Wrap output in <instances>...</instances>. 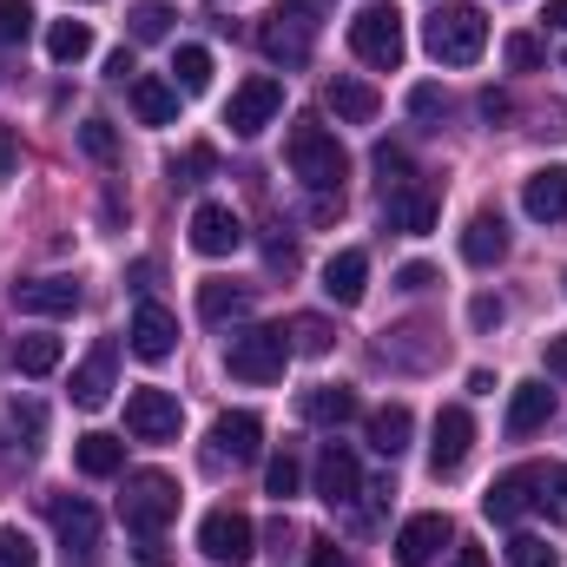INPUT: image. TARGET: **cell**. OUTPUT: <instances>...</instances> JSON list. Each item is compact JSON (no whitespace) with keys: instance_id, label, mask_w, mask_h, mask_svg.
I'll return each mask as SVG.
<instances>
[{"instance_id":"cell-1","label":"cell","mask_w":567,"mask_h":567,"mask_svg":"<svg viewBox=\"0 0 567 567\" xmlns=\"http://www.w3.org/2000/svg\"><path fill=\"white\" fill-rule=\"evenodd\" d=\"M284 158H290V172H297L310 192H343L350 158H343V145H337V133H330V126L297 120V126H290V140H284Z\"/></svg>"},{"instance_id":"cell-2","label":"cell","mask_w":567,"mask_h":567,"mask_svg":"<svg viewBox=\"0 0 567 567\" xmlns=\"http://www.w3.org/2000/svg\"><path fill=\"white\" fill-rule=\"evenodd\" d=\"M423 47L442 60V66H475L482 47H488L482 7H435V13L423 20Z\"/></svg>"},{"instance_id":"cell-3","label":"cell","mask_w":567,"mask_h":567,"mask_svg":"<svg viewBox=\"0 0 567 567\" xmlns=\"http://www.w3.org/2000/svg\"><path fill=\"white\" fill-rule=\"evenodd\" d=\"M284 363H290V330L284 323H251L225 343V370L238 383H278Z\"/></svg>"},{"instance_id":"cell-4","label":"cell","mask_w":567,"mask_h":567,"mask_svg":"<svg viewBox=\"0 0 567 567\" xmlns=\"http://www.w3.org/2000/svg\"><path fill=\"white\" fill-rule=\"evenodd\" d=\"M172 515H178V482L158 475V468H133V475H126V495H120V522L145 542V535H158Z\"/></svg>"},{"instance_id":"cell-5","label":"cell","mask_w":567,"mask_h":567,"mask_svg":"<svg viewBox=\"0 0 567 567\" xmlns=\"http://www.w3.org/2000/svg\"><path fill=\"white\" fill-rule=\"evenodd\" d=\"M350 53H357L363 66H377V73H396L403 53H410L403 13H396V7H363V13L350 20Z\"/></svg>"},{"instance_id":"cell-6","label":"cell","mask_w":567,"mask_h":567,"mask_svg":"<svg viewBox=\"0 0 567 567\" xmlns=\"http://www.w3.org/2000/svg\"><path fill=\"white\" fill-rule=\"evenodd\" d=\"M258 47H265L271 66H310V53H317V13H310V0L278 7V13L258 27Z\"/></svg>"},{"instance_id":"cell-7","label":"cell","mask_w":567,"mask_h":567,"mask_svg":"<svg viewBox=\"0 0 567 567\" xmlns=\"http://www.w3.org/2000/svg\"><path fill=\"white\" fill-rule=\"evenodd\" d=\"M198 548H205V561H218V567H245L258 555V528H251V515H238V508H212V515L198 522Z\"/></svg>"},{"instance_id":"cell-8","label":"cell","mask_w":567,"mask_h":567,"mask_svg":"<svg viewBox=\"0 0 567 567\" xmlns=\"http://www.w3.org/2000/svg\"><path fill=\"white\" fill-rule=\"evenodd\" d=\"M284 113V80L278 73H251L238 93H231V106H225V126L238 133V140H258L271 120Z\"/></svg>"},{"instance_id":"cell-9","label":"cell","mask_w":567,"mask_h":567,"mask_svg":"<svg viewBox=\"0 0 567 567\" xmlns=\"http://www.w3.org/2000/svg\"><path fill=\"white\" fill-rule=\"evenodd\" d=\"M47 522H53V535H60V548H66V561H100V515H93V502H66V495H47Z\"/></svg>"},{"instance_id":"cell-10","label":"cell","mask_w":567,"mask_h":567,"mask_svg":"<svg viewBox=\"0 0 567 567\" xmlns=\"http://www.w3.org/2000/svg\"><path fill=\"white\" fill-rule=\"evenodd\" d=\"M178 423H185V410H178V396H172V390L145 383V390H133V396H126V429H133L140 442H172V435H178Z\"/></svg>"},{"instance_id":"cell-11","label":"cell","mask_w":567,"mask_h":567,"mask_svg":"<svg viewBox=\"0 0 567 567\" xmlns=\"http://www.w3.org/2000/svg\"><path fill=\"white\" fill-rule=\"evenodd\" d=\"M357 495H363V462L343 442H330L317 455V502L323 508H357Z\"/></svg>"},{"instance_id":"cell-12","label":"cell","mask_w":567,"mask_h":567,"mask_svg":"<svg viewBox=\"0 0 567 567\" xmlns=\"http://www.w3.org/2000/svg\"><path fill=\"white\" fill-rule=\"evenodd\" d=\"M435 218H442V198L429 192L423 178H410L403 192H383V225H390V231L423 238V231H435Z\"/></svg>"},{"instance_id":"cell-13","label":"cell","mask_w":567,"mask_h":567,"mask_svg":"<svg viewBox=\"0 0 567 567\" xmlns=\"http://www.w3.org/2000/svg\"><path fill=\"white\" fill-rule=\"evenodd\" d=\"M468 449H475V416H468L462 403H449V410L435 416V435H429V468H435V475H455V468L468 462Z\"/></svg>"},{"instance_id":"cell-14","label":"cell","mask_w":567,"mask_h":567,"mask_svg":"<svg viewBox=\"0 0 567 567\" xmlns=\"http://www.w3.org/2000/svg\"><path fill=\"white\" fill-rule=\"evenodd\" d=\"M258 455H265V423L251 410H225L212 423V468L218 462H258Z\"/></svg>"},{"instance_id":"cell-15","label":"cell","mask_w":567,"mask_h":567,"mask_svg":"<svg viewBox=\"0 0 567 567\" xmlns=\"http://www.w3.org/2000/svg\"><path fill=\"white\" fill-rule=\"evenodd\" d=\"M435 357H442V337H435L429 323L383 330V343H377V363H390V370H429Z\"/></svg>"},{"instance_id":"cell-16","label":"cell","mask_w":567,"mask_h":567,"mask_svg":"<svg viewBox=\"0 0 567 567\" xmlns=\"http://www.w3.org/2000/svg\"><path fill=\"white\" fill-rule=\"evenodd\" d=\"M238 245H245V225H238L231 205H198V212H192V251H205V258H231Z\"/></svg>"},{"instance_id":"cell-17","label":"cell","mask_w":567,"mask_h":567,"mask_svg":"<svg viewBox=\"0 0 567 567\" xmlns=\"http://www.w3.org/2000/svg\"><path fill=\"white\" fill-rule=\"evenodd\" d=\"M113 370H120V343L106 337V343H93V357L73 370V403H80V410H106V403H113Z\"/></svg>"},{"instance_id":"cell-18","label":"cell","mask_w":567,"mask_h":567,"mask_svg":"<svg viewBox=\"0 0 567 567\" xmlns=\"http://www.w3.org/2000/svg\"><path fill=\"white\" fill-rule=\"evenodd\" d=\"M13 310H27V317H73V310H80V278H27V284H13Z\"/></svg>"},{"instance_id":"cell-19","label":"cell","mask_w":567,"mask_h":567,"mask_svg":"<svg viewBox=\"0 0 567 567\" xmlns=\"http://www.w3.org/2000/svg\"><path fill=\"white\" fill-rule=\"evenodd\" d=\"M126 337H133V357H145V363H165V357L178 350V317H172L165 303H140Z\"/></svg>"},{"instance_id":"cell-20","label":"cell","mask_w":567,"mask_h":567,"mask_svg":"<svg viewBox=\"0 0 567 567\" xmlns=\"http://www.w3.org/2000/svg\"><path fill=\"white\" fill-rule=\"evenodd\" d=\"M449 542H455L449 515H410V522H403V535H396V561H403V567H429Z\"/></svg>"},{"instance_id":"cell-21","label":"cell","mask_w":567,"mask_h":567,"mask_svg":"<svg viewBox=\"0 0 567 567\" xmlns=\"http://www.w3.org/2000/svg\"><path fill=\"white\" fill-rule=\"evenodd\" d=\"M522 212H528L535 225H561L567 218V165H542V172H528V185H522Z\"/></svg>"},{"instance_id":"cell-22","label":"cell","mask_w":567,"mask_h":567,"mask_svg":"<svg viewBox=\"0 0 567 567\" xmlns=\"http://www.w3.org/2000/svg\"><path fill=\"white\" fill-rule=\"evenodd\" d=\"M363 290H370V251H337L330 265H323V297L337 303V310H350V303H363Z\"/></svg>"},{"instance_id":"cell-23","label":"cell","mask_w":567,"mask_h":567,"mask_svg":"<svg viewBox=\"0 0 567 567\" xmlns=\"http://www.w3.org/2000/svg\"><path fill=\"white\" fill-rule=\"evenodd\" d=\"M303 423H317V429H343V423H357V390L350 383H317V390H303Z\"/></svg>"},{"instance_id":"cell-24","label":"cell","mask_w":567,"mask_h":567,"mask_svg":"<svg viewBox=\"0 0 567 567\" xmlns=\"http://www.w3.org/2000/svg\"><path fill=\"white\" fill-rule=\"evenodd\" d=\"M522 475H528V508L567 522V462H522Z\"/></svg>"},{"instance_id":"cell-25","label":"cell","mask_w":567,"mask_h":567,"mask_svg":"<svg viewBox=\"0 0 567 567\" xmlns=\"http://www.w3.org/2000/svg\"><path fill=\"white\" fill-rule=\"evenodd\" d=\"M258 303V284H231V278H205L198 284V317L205 323H231Z\"/></svg>"},{"instance_id":"cell-26","label":"cell","mask_w":567,"mask_h":567,"mask_svg":"<svg viewBox=\"0 0 567 567\" xmlns=\"http://www.w3.org/2000/svg\"><path fill=\"white\" fill-rule=\"evenodd\" d=\"M462 258H468L475 271L502 265V258H508V225H502L495 212H475V218H468V231H462Z\"/></svg>"},{"instance_id":"cell-27","label":"cell","mask_w":567,"mask_h":567,"mask_svg":"<svg viewBox=\"0 0 567 567\" xmlns=\"http://www.w3.org/2000/svg\"><path fill=\"white\" fill-rule=\"evenodd\" d=\"M323 106H330L343 126H370V120L383 113L377 86H363V80H330V86H323Z\"/></svg>"},{"instance_id":"cell-28","label":"cell","mask_w":567,"mask_h":567,"mask_svg":"<svg viewBox=\"0 0 567 567\" xmlns=\"http://www.w3.org/2000/svg\"><path fill=\"white\" fill-rule=\"evenodd\" d=\"M548 416H555V390L548 383H522L515 396H508V435L522 442V435H535V429H548Z\"/></svg>"},{"instance_id":"cell-29","label":"cell","mask_w":567,"mask_h":567,"mask_svg":"<svg viewBox=\"0 0 567 567\" xmlns=\"http://www.w3.org/2000/svg\"><path fill=\"white\" fill-rule=\"evenodd\" d=\"M126 93H133V113H140V126H172V120H178V86H172V80L140 73Z\"/></svg>"},{"instance_id":"cell-30","label":"cell","mask_w":567,"mask_h":567,"mask_svg":"<svg viewBox=\"0 0 567 567\" xmlns=\"http://www.w3.org/2000/svg\"><path fill=\"white\" fill-rule=\"evenodd\" d=\"M73 468H80V475H93V482H106V475H120V468H126V442L93 429V435H80V442H73Z\"/></svg>"},{"instance_id":"cell-31","label":"cell","mask_w":567,"mask_h":567,"mask_svg":"<svg viewBox=\"0 0 567 567\" xmlns=\"http://www.w3.org/2000/svg\"><path fill=\"white\" fill-rule=\"evenodd\" d=\"M410 435H416L410 403H390V410H377V416H370V449H377V455H390V462L410 449Z\"/></svg>"},{"instance_id":"cell-32","label":"cell","mask_w":567,"mask_h":567,"mask_svg":"<svg viewBox=\"0 0 567 567\" xmlns=\"http://www.w3.org/2000/svg\"><path fill=\"white\" fill-rule=\"evenodd\" d=\"M482 515H488V522H515V515H528V475H522V468L495 475L488 495H482Z\"/></svg>"},{"instance_id":"cell-33","label":"cell","mask_w":567,"mask_h":567,"mask_svg":"<svg viewBox=\"0 0 567 567\" xmlns=\"http://www.w3.org/2000/svg\"><path fill=\"white\" fill-rule=\"evenodd\" d=\"M47 53H53V66H80L93 53V27L86 20H53L47 27Z\"/></svg>"},{"instance_id":"cell-34","label":"cell","mask_w":567,"mask_h":567,"mask_svg":"<svg viewBox=\"0 0 567 567\" xmlns=\"http://www.w3.org/2000/svg\"><path fill=\"white\" fill-rule=\"evenodd\" d=\"M172 86H178L185 100L205 93V86H212V53H205V47H178V53H172Z\"/></svg>"},{"instance_id":"cell-35","label":"cell","mask_w":567,"mask_h":567,"mask_svg":"<svg viewBox=\"0 0 567 567\" xmlns=\"http://www.w3.org/2000/svg\"><path fill=\"white\" fill-rule=\"evenodd\" d=\"M13 363H20V377H53L60 370V337H20Z\"/></svg>"},{"instance_id":"cell-36","label":"cell","mask_w":567,"mask_h":567,"mask_svg":"<svg viewBox=\"0 0 567 567\" xmlns=\"http://www.w3.org/2000/svg\"><path fill=\"white\" fill-rule=\"evenodd\" d=\"M165 172H172V185H205V178L218 172V152H212V145H192V152H178Z\"/></svg>"},{"instance_id":"cell-37","label":"cell","mask_w":567,"mask_h":567,"mask_svg":"<svg viewBox=\"0 0 567 567\" xmlns=\"http://www.w3.org/2000/svg\"><path fill=\"white\" fill-rule=\"evenodd\" d=\"M370 165L383 172V192H403V185L416 178V158H410L403 145H377V152H370Z\"/></svg>"},{"instance_id":"cell-38","label":"cell","mask_w":567,"mask_h":567,"mask_svg":"<svg viewBox=\"0 0 567 567\" xmlns=\"http://www.w3.org/2000/svg\"><path fill=\"white\" fill-rule=\"evenodd\" d=\"M330 343H337V330H330L323 317H297V323H290V350H303V357H330Z\"/></svg>"},{"instance_id":"cell-39","label":"cell","mask_w":567,"mask_h":567,"mask_svg":"<svg viewBox=\"0 0 567 567\" xmlns=\"http://www.w3.org/2000/svg\"><path fill=\"white\" fill-rule=\"evenodd\" d=\"M126 20H133V40H145V47L172 33V7H165V0H140V7L126 13Z\"/></svg>"},{"instance_id":"cell-40","label":"cell","mask_w":567,"mask_h":567,"mask_svg":"<svg viewBox=\"0 0 567 567\" xmlns=\"http://www.w3.org/2000/svg\"><path fill=\"white\" fill-rule=\"evenodd\" d=\"M502 60H508L515 73H535V66L548 60V47H542V33H508V47H502Z\"/></svg>"},{"instance_id":"cell-41","label":"cell","mask_w":567,"mask_h":567,"mask_svg":"<svg viewBox=\"0 0 567 567\" xmlns=\"http://www.w3.org/2000/svg\"><path fill=\"white\" fill-rule=\"evenodd\" d=\"M33 33V7L27 0H0V47H27Z\"/></svg>"},{"instance_id":"cell-42","label":"cell","mask_w":567,"mask_h":567,"mask_svg":"<svg viewBox=\"0 0 567 567\" xmlns=\"http://www.w3.org/2000/svg\"><path fill=\"white\" fill-rule=\"evenodd\" d=\"M80 145H86V158H100V165L120 158V133H113L106 120H86V126H80Z\"/></svg>"},{"instance_id":"cell-43","label":"cell","mask_w":567,"mask_h":567,"mask_svg":"<svg viewBox=\"0 0 567 567\" xmlns=\"http://www.w3.org/2000/svg\"><path fill=\"white\" fill-rule=\"evenodd\" d=\"M508 567H561V555L548 542H535V535H515L508 542Z\"/></svg>"},{"instance_id":"cell-44","label":"cell","mask_w":567,"mask_h":567,"mask_svg":"<svg viewBox=\"0 0 567 567\" xmlns=\"http://www.w3.org/2000/svg\"><path fill=\"white\" fill-rule=\"evenodd\" d=\"M33 561H40L33 535L27 528H0V567H33Z\"/></svg>"},{"instance_id":"cell-45","label":"cell","mask_w":567,"mask_h":567,"mask_svg":"<svg viewBox=\"0 0 567 567\" xmlns=\"http://www.w3.org/2000/svg\"><path fill=\"white\" fill-rule=\"evenodd\" d=\"M297 482H303V468H297V455H278V462L265 468V488H271L278 502H290V495H297Z\"/></svg>"},{"instance_id":"cell-46","label":"cell","mask_w":567,"mask_h":567,"mask_svg":"<svg viewBox=\"0 0 567 567\" xmlns=\"http://www.w3.org/2000/svg\"><path fill=\"white\" fill-rule=\"evenodd\" d=\"M410 113H416V120H423L429 133H435V126L449 120V100H442L435 86H416V93H410Z\"/></svg>"},{"instance_id":"cell-47","label":"cell","mask_w":567,"mask_h":567,"mask_svg":"<svg viewBox=\"0 0 567 567\" xmlns=\"http://www.w3.org/2000/svg\"><path fill=\"white\" fill-rule=\"evenodd\" d=\"M7 423L20 429V435H40V429H47V410H40L33 396H13V403H7Z\"/></svg>"},{"instance_id":"cell-48","label":"cell","mask_w":567,"mask_h":567,"mask_svg":"<svg viewBox=\"0 0 567 567\" xmlns=\"http://www.w3.org/2000/svg\"><path fill=\"white\" fill-rule=\"evenodd\" d=\"M502 317H508V303H502V297H488V290H482V297H468V323H475V330H502Z\"/></svg>"},{"instance_id":"cell-49","label":"cell","mask_w":567,"mask_h":567,"mask_svg":"<svg viewBox=\"0 0 567 567\" xmlns=\"http://www.w3.org/2000/svg\"><path fill=\"white\" fill-rule=\"evenodd\" d=\"M265 265H271V271H284V278H290V271H297V238H265Z\"/></svg>"},{"instance_id":"cell-50","label":"cell","mask_w":567,"mask_h":567,"mask_svg":"<svg viewBox=\"0 0 567 567\" xmlns=\"http://www.w3.org/2000/svg\"><path fill=\"white\" fill-rule=\"evenodd\" d=\"M482 120H488V126H502V120H515V100L488 86V93H482Z\"/></svg>"},{"instance_id":"cell-51","label":"cell","mask_w":567,"mask_h":567,"mask_svg":"<svg viewBox=\"0 0 567 567\" xmlns=\"http://www.w3.org/2000/svg\"><path fill=\"white\" fill-rule=\"evenodd\" d=\"M20 172V140H13V126H0V185Z\"/></svg>"},{"instance_id":"cell-52","label":"cell","mask_w":567,"mask_h":567,"mask_svg":"<svg viewBox=\"0 0 567 567\" xmlns=\"http://www.w3.org/2000/svg\"><path fill=\"white\" fill-rule=\"evenodd\" d=\"M106 73H113L120 86H126V80H140V60H133V47H120V53L106 60Z\"/></svg>"},{"instance_id":"cell-53","label":"cell","mask_w":567,"mask_h":567,"mask_svg":"<svg viewBox=\"0 0 567 567\" xmlns=\"http://www.w3.org/2000/svg\"><path fill=\"white\" fill-rule=\"evenodd\" d=\"M310 567H357V561H350L337 542H317V548H310Z\"/></svg>"},{"instance_id":"cell-54","label":"cell","mask_w":567,"mask_h":567,"mask_svg":"<svg viewBox=\"0 0 567 567\" xmlns=\"http://www.w3.org/2000/svg\"><path fill=\"white\" fill-rule=\"evenodd\" d=\"M429 284H435L429 265H403V271H396V290H429Z\"/></svg>"},{"instance_id":"cell-55","label":"cell","mask_w":567,"mask_h":567,"mask_svg":"<svg viewBox=\"0 0 567 567\" xmlns=\"http://www.w3.org/2000/svg\"><path fill=\"white\" fill-rule=\"evenodd\" d=\"M265 542H271V548H290V542H297V528H290V515H278V522H271V528H265Z\"/></svg>"},{"instance_id":"cell-56","label":"cell","mask_w":567,"mask_h":567,"mask_svg":"<svg viewBox=\"0 0 567 567\" xmlns=\"http://www.w3.org/2000/svg\"><path fill=\"white\" fill-rule=\"evenodd\" d=\"M548 377L567 383V337H548Z\"/></svg>"},{"instance_id":"cell-57","label":"cell","mask_w":567,"mask_h":567,"mask_svg":"<svg viewBox=\"0 0 567 567\" xmlns=\"http://www.w3.org/2000/svg\"><path fill=\"white\" fill-rule=\"evenodd\" d=\"M133 555H140V567H165V542H158V535H145Z\"/></svg>"},{"instance_id":"cell-58","label":"cell","mask_w":567,"mask_h":567,"mask_svg":"<svg viewBox=\"0 0 567 567\" xmlns=\"http://www.w3.org/2000/svg\"><path fill=\"white\" fill-rule=\"evenodd\" d=\"M449 567H488V555H482V548H455V561Z\"/></svg>"},{"instance_id":"cell-59","label":"cell","mask_w":567,"mask_h":567,"mask_svg":"<svg viewBox=\"0 0 567 567\" xmlns=\"http://www.w3.org/2000/svg\"><path fill=\"white\" fill-rule=\"evenodd\" d=\"M542 20H548V27H561V33H567V0H548V13H542Z\"/></svg>"},{"instance_id":"cell-60","label":"cell","mask_w":567,"mask_h":567,"mask_svg":"<svg viewBox=\"0 0 567 567\" xmlns=\"http://www.w3.org/2000/svg\"><path fill=\"white\" fill-rule=\"evenodd\" d=\"M20 462H27V455H7V449H0V468H20Z\"/></svg>"}]
</instances>
